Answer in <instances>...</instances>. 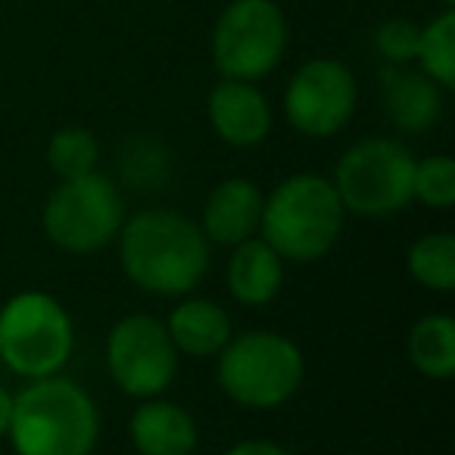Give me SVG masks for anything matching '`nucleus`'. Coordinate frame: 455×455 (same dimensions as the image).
Returning <instances> with one entry per match:
<instances>
[{
  "instance_id": "obj_1",
  "label": "nucleus",
  "mask_w": 455,
  "mask_h": 455,
  "mask_svg": "<svg viewBox=\"0 0 455 455\" xmlns=\"http://www.w3.org/2000/svg\"><path fill=\"white\" fill-rule=\"evenodd\" d=\"M119 259L132 284L159 297H184L209 268L203 228L172 209H144L122 221Z\"/></svg>"
},
{
  "instance_id": "obj_2",
  "label": "nucleus",
  "mask_w": 455,
  "mask_h": 455,
  "mask_svg": "<svg viewBox=\"0 0 455 455\" xmlns=\"http://www.w3.org/2000/svg\"><path fill=\"white\" fill-rule=\"evenodd\" d=\"M97 434V405L76 380L51 374L13 396L10 440L16 455H91Z\"/></svg>"
},
{
  "instance_id": "obj_3",
  "label": "nucleus",
  "mask_w": 455,
  "mask_h": 455,
  "mask_svg": "<svg viewBox=\"0 0 455 455\" xmlns=\"http://www.w3.org/2000/svg\"><path fill=\"white\" fill-rule=\"evenodd\" d=\"M343 203L334 184L322 175H293L262 203V241L291 262H315L340 237Z\"/></svg>"
},
{
  "instance_id": "obj_4",
  "label": "nucleus",
  "mask_w": 455,
  "mask_h": 455,
  "mask_svg": "<svg viewBox=\"0 0 455 455\" xmlns=\"http://www.w3.org/2000/svg\"><path fill=\"white\" fill-rule=\"evenodd\" d=\"M306 374L297 343L272 331H247L219 353V387L247 409H275L299 390Z\"/></svg>"
},
{
  "instance_id": "obj_5",
  "label": "nucleus",
  "mask_w": 455,
  "mask_h": 455,
  "mask_svg": "<svg viewBox=\"0 0 455 455\" xmlns=\"http://www.w3.org/2000/svg\"><path fill=\"white\" fill-rule=\"evenodd\" d=\"M72 318L51 293H20L0 312V359L20 378L60 374L72 355Z\"/></svg>"
},
{
  "instance_id": "obj_6",
  "label": "nucleus",
  "mask_w": 455,
  "mask_h": 455,
  "mask_svg": "<svg viewBox=\"0 0 455 455\" xmlns=\"http://www.w3.org/2000/svg\"><path fill=\"white\" fill-rule=\"evenodd\" d=\"M287 44L291 28L275 0H231L212 28V63L221 78L259 82L278 69Z\"/></svg>"
},
{
  "instance_id": "obj_7",
  "label": "nucleus",
  "mask_w": 455,
  "mask_h": 455,
  "mask_svg": "<svg viewBox=\"0 0 455 455\" xmlns=\"http://www.w3.org/2000/svg\"><path fill=\"white\" fill-rule=\"evenodd\" d=\"M415 156L393 138H365L337 163L334 190L343 209L365 219H384L411 203Z\"/></svg>"
},
{
  "instance_id": "obj_8",
  "label": "nucleus",
  "mask_w": 455,
  "mask_h": 455,
  "mask_svg": "<svg viewBox=\"0 0 455 455\" xmlns=\"http://www.w3.org/2000/svg\"><path fill=\"white\" fill-rule=\"evenodd\" d=\"M125 206L109 178L82 175L57 184L44 203V235L69 253H94L119 235Z\"/></svg>"
},
{
  "instance_id": "obj_9",
  "label": "nucleus",
  "mask_w": 455,
  "mask_h": 455,
  "mask_svg": "<svg viewBox=\"0 0 455 455\" xmlns=\"http://www.w3.org/2000/svg\"><path fill=\"white\" fill-rule=\"evenodd\" d=\"M107 365L122 393L153 399L178 374V349L165 322L153 315H125L107 337Z\"/></svg>"
},
{
  "instance_id": "obj_10",
  "label": "nucleus",
  "mask_w": 455,
  "mask_h": 455,
  "mask_svg": "<svg viewBox=\"0 0 455 455\" xmlns=\"http://www.w3.org/2000/svg\"><path fill=\"white\" fill-rule=\"evenodd\" d=\"M355 78L349 66L331 57L303 63L284 91V116L306 138H331L355 113Z\"/></svg>"
},
{
  "instance_id": "obj_11",
  "label": "nucleus",
  "mask_w": 455,
  "mask_h": 455,
  "mask_svg": "<svg viewBox=\"0 0 455 455\" xmlns=\"http://www.w3.org/2000/svg\"><path fill=\"white\" fill-rule=\"evenodd\" d=\"M212 132L231 147H256L272 132V107L256 82L221 78L206 103Z\"/></svg>"
},
{
  "instance_id": "obj_12",
  "label": "nucleus",
  "mask_w": 455,
  "mask_h": 455,
  "mask_svg": "<svg viewBox=\"0 0 455 455\" xmlns=\"http://www.w3.org/2000/svg\"><path fill=\"white\" fill-rule=\"evenodd\" d=\"M262 190L247 178H228L215 184L203 206V235L221 247H237L259 231L262 221Z\"/></svg>"
},
{
  "instance_id": "obj_13",
  "label": "nucleus",
  "mask_w": 455,
  "mask_h": 455,
  "mask_svg": "<svg viewBox=\"0 0 455 455\" xmlns=\"http://www.w3.org/2000/svg\"><path fill=\"white\" fill-rule=\"evenodd\" d=\"M384 107L390 122L405 134H421L434 128L443 116V88L424 72L409 66H384L380 69Z\"/></svg>"
},
{
  "instance_id": "obj_14",
  "label": "nucleus",
  "mask_w": 455,
  "mask_h": 455,
  "mask_svg": "<svg viewBox=\"0 0 455 455\" xmlns=\"http://www.w3.org/2000/svg\"><path fill=\"white\" fill-rule=\"evenodd\" d=\"M128 434L140 455H190L196 446L194 418L181 405L156 396L134 409Z\"/></svg>"
},
{
  "instance_id": "obj_15",
  "label": "nucleus",
  "mask_w": 455,
  "mask_h": 455,
  "mask_svg": "<svg viewBox=\"0 0 455 455\" xmlns=\"http://www.w3.org/2000/svg\"><path fill=\"white\" fill-rule=\"evenodd\" d=\"M165 331L178 353L209 359V355H219L231 340V318L212 299H184L169 315Z\"/></svg>"
},
{
  "instance_id": "obj_16",
  "label": "nucleus",
  "mask_w": 455,
  "mask_h": 455,
  "mask_svg": "<svg viewBox=\"0 0 455 455\" xmlns=\"http://www.w3.org/2000/svg\"><path fill=\"white\" fill-rule=\"evenodd\" d=\"M281 281H284L281 256L266 241L250 237V241L237 243L231 262H228V291L237 303L266 306L281 291Z\"/></svg>"
},
{
  "instance_id": "obj_17",
  "label": "nucleus",
  "mask_w": 455,
  "mask_h": 455,
  "mask_svg": "<svg viewBox=\"0 0 455 455\" xmlns=\"http://www.w3.org/2000/svg\"><path fill=\"white\" fill-rule=\"evenodd\" d=\"M409 359L424 378L446 380L455 371V322L449 315H427L409 334Z\"/></svg>"
},
{
  "instance_id": "obj_18",
  "label": "nucleus",
  "mask_w": 455,
  "mask_h": 455,
  "mask_svg": "<svg viewBox=\"0 0 455 455\" xmlns=\"http://www.w3.org/2000/svg\"><path fill=\"white\" fill-rule=\"evenodd\" d=\"M415 63L418 72H424L443 91L455 88V10L443 7L440 16L421 26Z\"/></svg>"
},
{
  "instance_id": "obj_19",
  "label": "nucleus",
  "mask_w": 455,
  "mask_h": 455,
  "mask_svg": "<svg viewBox=\"0 0 455 455\" xmlns=\"http://www.w3.org/2000/svg\"><path fill=\"white\" fill-rule=\"evenodd\" d=\"M409 272L427 291H455V237L436 231V235H424L421 241H415L409 250Z\"/></svg>"
},
{
  "instance_id": "obj_20",
  "label": "nucleus",
  "mask_w": 455,
  "mask_h": 455,
  "mask_svg": "<svg viewBox=\"0 0 455 455\" xmlns=\"http://www.w3.org/2000/svg\"><path fill=\"white\" fill-rule=\"evenodd\" d=\"M97 159H100V147L88 128H60L47 144V165L60 181L97 172Z\"/></svg>"
},
{
  "instance_id": "obj_21",
  "label": "nucleus",
  "mask_w": 455,
  "mask_h": 455,
  "mask_svg": "<svg viewBox=\"0 0 455 455\" xmlns=\"http://www.w3.org/2000/svg\"><path fill=\"white\" fill-rule=\"evenodd\" d=\"M411 200H421L430 209H449L455 203V163L446 153L415 163Z\"/></svg>"
},
{
  "instance_id": "obj_22",
  "label": "nucleus",
  "mask_w": 455,
  "mask_h": 455,
  "mask_svg": "<svg viewBox=\"0 0 455 455\" xmlns=\"http://www.w3.org/2000/svg\"><path fill=\"white\" fill-rule=\"evenodd\" d=\"M418 35L421 26H415L411 20H387L374 32V51L384 57L387 66H409L415 63Z\"/></svg>"
},
{
  "instance_id": "obj_23",
  "label": "nucleus",
  "mask_w": 455,
  "mask_h": 455,
  "mask_svg": "<svg viewBox=\"0 0 455 455\" xmlns=\"http://www.w3.org/2000/svg\"><path fill=\"white\" fill-rule=\"evenodd\" d=\"M225 455H291V452L281 449L278 443H268V440H243L228 449Z\"/></svg>"
},
{
  "instance_id": "obj_24",
  "label": "nucleus",
  "mask_w": 455,
  "mask_h": 455,
  "mask_svg": "<svg viewBox=\"0 0 455 455\" xmlns=\"http://www.w3.org/2000/svg\"><path fill=\"white\" fill-rule=\"evenodd\" d=\"M10 418H13V393L0 387V436L10 434Z\"/></svg>"
},
{
  "instance_id": "obj_25",
  "label": "nucleus",
  "mask_w": 455,
  "mask_h": 455,
  "mask_svg": "<svg viewBox=\"0 0 455 455\" xmlns=\"http://www.w3.org/2000/svg\"><path fill=\"white\" fill-rule=\"evenodd\" d=\"M440 4H443L446 10H455V0H440Z\"/></svg>"
}]
</instances>
